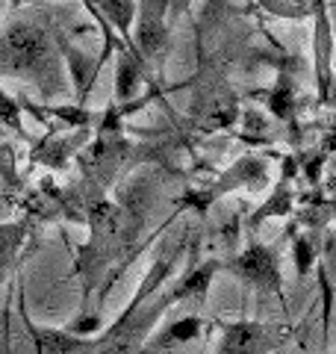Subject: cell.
Returning a JSON list of instances; mask_svg holds the SVG:
<instances>
[{"label": "cell", "instance_id": "cell-11", "mask_svg": "<svg viewBox=\"0 0 336 354\" xmlns=\"http://www.w3.org/2000/svg\"><path fill=\"white\" fill-rule=\"evenodd\" d=\"M260 9H265L268 15L274 18H307V15H316V3H260Z\"/></svg>", "mask_w": 336, "mask_h": 354}, {"label": "cell", "instance_id": "cell-1", "mask_svg": "<svg viewBox=\"0 0 336 354\" xmlns=\"http://www.w3.org/2000/svg\"><path fill=\"white\" fill-rule=\"evenodd\" d=\"M0 71L24 74L36 80L44 97H53L62 86V62L53 57L50 39L39 24L18 21L0 39Z\"/></svg>", "mask_w": 336, "mask_h": 354}, {"label": "cell", "instance_id": "cell-5", "mask_svg": "<svg viewBox=\"0 0 336 354\" xmlns=\"http://www.w3.org/2000/svg\"><path fill=\"white\" fill-rule=\"evenodd\" d=\"M142 9V18H139V27H136V48L139 59L142 62H153L165 53V44H168V30H165V9L168 3H139Z\"/></svg>", "mask_w": 336, "mask_h": 354}, {"label": "cell", "instance_id": "cell-4", "mask_svg": "<svg viewBox=\"0 0 336 354\" xmlns=\"http://www.w3.org/2000/svg\"><path fill=\"white\" fill-rule=\"evenodd\" d=\"M21 307V322L27 328L30 346L36 354H97V339L95 337H77L68 328H48L32 322L24 310V298H18Z\"/></svg>", "mask_w": 336, "mask_h": 354}, {"label": "cell", "instance_id": "cell-12", "mask_svg": "<svg viewBox=\"0 0 336 354\" xmlns=\"http://www.w3.org/2000/svg\"><path fill=\"white\" fill-rule=\"evenodd\" d=\"M289 106H292V86H289L286 77H280L277 86H274V92L268 95V109H274V115L286 118Z\"/></svg>", "mask_w": 336, "mask_h": 354}, {"label": "cell", "instance_id": "cell-3", "mask_svg": "<svg viewBox=\"0 0 336 354\" xmlns=\"http://www.w3.org/2000/svg\"><path fill=\"white\" fill-rule=\"evenodd\" d=\"M233 278H239L248 290L260 292V295H274L280 304L286 307L283 298V272H280V254L272 245L263 242H251L245 251L233 254L221 263Z\"/></svg>", "mask_w": 336, "mask_h": 354}, {"label": "cell", "instance_id": "cell-2", "mask_svg": "<svg viewBox=\"0 0 336 354\" xmlns=\"http://www.w3.org/2000/svg\"><path fill=\"white\" fill-rule=\"evenodd\" d=\"M292 339V322H212V354H274Z\"/></svg>", "mask_w": 336, "mask_h": 354}, {"label": "cell", "instance_id": "cell-6", "mask_svg": "<svg viewBox=\"0 0 336 354\" xmlns=\"http://www.w3.org/2000/svg\"><path fill=\"white\" fill-rule=\"evenodd\" d=\"M30 225L27 221H3L0 225V286H3L9 278H12L21 248H24Z\"/></svg>", "mask_w": 336, "mask_h": 354}, {"label": "cell", "instance_id": "cell-10", "mask_svg": "<svg viewBox=\"0 0 336 354\" xmlns=\"http://www.w3.org/2000/svg\"><path fill=\"white\" fill-rule=\"evenodd\" d=\"M0 121H3L6 127H12L21 139L27 136L24 121H21V106L12 101V95H6V92H3V88H0Z\"/></svg>", "mask_w": 336, "mask_h": 354}, {"label": "cell", "instance_id": "cell-9", "mask_svg": "<svg viewBox=\"0 0 336 354\" xmlns=\"http://www.w3.org/2000/svg\"><path fill=\"white\" fill-rule=\"evenodd\" d=\"M142 59L136 48H121L118 53V68H115V95L118 101H130L133 92H136V86L142 80Z\"/></svg>", "mask_w": 336, "mask_h": 354}, {"label": "cell", "instance_id": "cell-8", "mask_svg": "<svg viewBox=\"0 0 336 354\" xmlns=\"http://www.w3.org/2000/svg\"><path fill=\"white\" fill-rule=\"evenodd\" d=\"M316 80H319V95L324 97L330 86V24L324 3H316Z\"/></svg>", "mask_w": 336, "mask_h": 354}, {"label": "cell", "instance_id": "cell-7", "mask_svg": "<svg viewBox=\"0 0 336 354\" xmlns=\"http://www.w3.org/2000/svg\"><path fill=\"white\" fill-rule=\"evenodd\" d=\"M200 330H204V325H200L198 316H183V319H177V322L165 325L156 337H151L142 346V351L144 354H153V351H165V348H171V346H180V342H192L195 337H200Z\"/></svg>", "mask_w": 336, "mask_h": 354}]
</instances>
